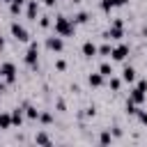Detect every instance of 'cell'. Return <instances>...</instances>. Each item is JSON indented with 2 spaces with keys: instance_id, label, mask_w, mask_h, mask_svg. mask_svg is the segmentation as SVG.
I'll use <instances>...</instances> for the list:
<instances>
[{
  "instance_id": "14",
  "label": "cell",
  "mask_w": 147,
  "mask_h": 147,
  "mask_svg": "<svg viewBox=\"0 0 147 147\" xmlns=\"http://www.w3.org/2000/svg\"><path fill=\"white\" fill-rule=\"evenodd\" d=\"M99 74H101L103 78H110V76H113V64H110V62H101V64H99Z\"/></svg>"
},
{
  "instance_id": "30",
  "label": "cell",
  "mask_w": 147,
  "mask_h": 147,
  "mask_svg": "<svg viewBox=\"0 0 147 147\" xmlns=\"http://www.w3.org/2000/svg\"><path fill=\"white\" fill-rule=\"evenodd\" d=\"M55 2L57 0H41V5H46V7H55Z\"/></svg>"
},
{
  "instance_id": "33",
  "label": "cell",
  "mask_w": 147,
  "mask_h": 147,
  "mask_svg": "<svg viewBox=\"0 0 147 147\" xmlns=\"http://www.w3.org/2000/svg\"><path fill=\"white\" fill-rule=\"evenodd\" d=\"M0 51H5V37H0Z\"/></svg>"
},
{
  "instance_id": "4",
  "label": "cell",
  "mask_w": 147,
  "mask_h": 147,
  "mask_svg": "<svg viewBox=\"0 0 147 147\" xmlns=\"http://www.w3.org/2000/svg\"><path fill=\"white\" fill-rule=\"evenodd\" d=\"M9 32H11V37L16 39V41H30V34H28V30L18 23V21H14L11 25H9Z\"/></svg>"
},
{
  "instance_id": "12",
  "label": "cell",
  "mask_w": 147,
  "mask_h": 147,
  "mask_svg": "<svg viewBox=\"0 0 147 147\" xmlns=\"http://www.w3.org/2000/svg\"><path fill=\"white\" fill-rule=\"evenodd\" d=\"M87 83H90V87H101L103 85V76L96 71V74H90L87 76Z\"/></svg>"
},
{
  "instance_id": "27",
  "label": "cell",
  "mask_w": 147,
  "mask_h": 147,
  "mask_svg": "<svg viewBox=\"0 0 147 147\" xmlns=\"http://www.w3.org/2000/svg\"><path fill=\"white\" fill-rule=\"evenodd\" d=\"M55 69H57V71H64V69H67V62H64V60H57V62H55Z\"/></svg>"
},
{
  "instance_id": "8",
  "label": "cell",
  "mask_w": 147,
  "mask_h": 147,
  "mask_svg": "<svg viewBox=\"0 0 147 147\" xmlns=\"http://www.w3.org/2000/svg\"><path fill=\"white\" fill-rule=\"evenodd\" d=\"M124 37V28L119 25H110V30L103 32V39H122Z\"/></svg>"
},
{
  "instance_id": "25",
  "label": "cell",
  "mask_w": 147,
  "mask_h": 147,
  "mask_svg": "<svg viewBox=\"0 0 147 147\" xmlns=\"http://www.w3.org/2000/svg\"><path fill=\"white\" fill-rule=\"evenodd\" d=\"M39 28H51V16H39Z\"/></svg>"
},
{
  "instance_id": "22",
  "label": "cell",
  "mask_w": 147,
  "mask_h": 147,
  "mask_svg": "<svg viewBox=\"0 0 147 147\" xmlns=\"http://www.w3.org/2000/svg\"><path fill=\"white\" fill-rule=\"evenodd\" d=\"M99 7H101V11H110V9L115 7V0H101Z\"/></svg>"
},
{
  "instance_id": "5",
  "label": "cell",
  "mask_w": 147,
  "mask_h": 147,
  "mask_svg": "<svg viewBox=\"0 0 147 147\" xmlns=\"http://www.w3.org/2000/svg\"><path fill=\"white\" fill-rule=\"evenodd\" d=\"M46 48L53 51V53H62V51H64V37H60V34L48 37V39H46Z\"/></svg>"
},
{
  "instance_id": "3",
  "label": "cell",
  "mask_w": 147,
  "mask_h": 147,
  "mask_svg": "<svg viewBox=\"0 0 147 147\" xmlns=\"http://www.w3.org/2000/svg\"><path fill=\"white\" fill-rule=\"evenodd\" d=\"M16 74H18V71H16V64H14V62H2V64H0V78H5L9 85L16 80Z\"/></svg>"
},
{
  "instance_id": "16",
  "label": "cell",
  "mask_w": 147,
  "mask_h": 147,
  "mask_svg": "<svg viewBox=\"0 0 147 147\" xmlns=\"http://www.w3.org/2000/svg\"><path fill=\"white\" fill-rule=\"evenodd\" d=\"M0 129H11V113H0Z\"/></svg>"
},
{
  "instance_id": "34",
  "label": "cell",
  "mask_w": 147,
  "mask_h": 147,
  "mask_svg": "<svg viewBox=\"0 0 147 147\" xmlns=\"http://www.w3.org/2000/svg\"><path fill=\"white\" fill-rule=\"evenodd\" d=\"M71 2H74V5H80V2H83V0H71Z\"/></svg>"
},
{
  "instance_id": "26",
  "label": "cell",
  "mask_w": 147,
  "mask_h": 147,
  "mask_svg": "<svg viewBox=\"0 0 147 147\" xmlns=\"http://www.w3.org/2000/svg\"><path fill=\"white\" fill-rule=\"evenodd\" d=\"M126 113H129V115H138V106H136L133 101H126Z\"/></svg>"
},
{
  "instance_id": "18",
  "label": "cell",
  "mask_w": 147,
  "mask_h": 147,
  "mask_svg": "<svg viewBox=\"0 0 147 147\" xmlns=\"http://www.w3.org/2000/svg\"><path fill=\"white\" fill-rule=\"evenodd\" d=\"M115 138H113V133L110 131H101V136H99V145H110Z\"/></svg>"
},
{
  "instance_id": "32",
  "label": "cell",
  "mask_w": 147,
  "mask_h": 147,
  "mask_svg": "<svg viewBox=\"0 0 147 147\" xmlns=\"http://www.w3.org/2000/svg\"><path fill=\"white\" fill-rule=\"evenodd\" d=\"M113 25H119V28H124V21H122V18H115V21H113Z\"/></svg>"
},
{
  "instance_id": "19",
  "label": "cell",
  "mask_w": 147,
  "mask_h": 147,
  "mask_svg": "<svg viewBox=\"0 0 147 147\" xmlns=\"http://www.w3.org/2000/svg\"><path fill=\"white\" fill-rule=\"evenodd\" d=\"M21 9H23V5H21V2H16V0H11V2H9V14H11V16H18V14H21Z\"/></svg>"
},
{
  "instance_id": "23",
  "label": "cell",
  "mask_w": 147,
  "mask_h": 147,
  "mask_svg": "<svg viewBox=\"0 0 147 147\" xmlns=\"http://www.w3.org/2000/svg\"><path fill=\"white\" fill-rule=\"evenodd\" d=\"M119 87H122V78H113V76H110V90L117 92Z\"/></svg>"
},
{
  "instance_id": "29",
  "label": "cell",
  "mask_w": 147,
  "mask_h": 147,
  "mask_svg": "<svg viewBox=\"0 0 147 147\" xmlns=\"http://www.w3.org/2000/svg\"><path fill=\"white\" fill-rule=\"evenodd\" d=\"M110 133H113V138H119V136H122V129H119V126H113Z\"/></svg>"
},
{
  "instance_id": "17",
  "label": "cell",
  "mask_w": 147,
  "mask_h": 147,
  "mask_svg": "<svg viewBox=\"0 0 147 147\" xmlns=\"http://www.w3.org/2000/svg\"><path fill=\"white\" fill-rule=\"evenodd\" d=\"M71 21H74L76 25H83V23H87V21H90V14H87V11H78Z\"/></svg>"
},
{
  "instance_id": "31",
  "label": "cell",
  "mask_w": 147,
  "mask_h": 147,
  "mask_svg": "<svg viewBox=\"0 0 147 147\" xmlns=\"http://www.w3.org/2000/svg\"><path fill=\"white\" fill-rule=\"evenodd\" d=\"M124 5H129V0H115V7H124Z\"/></svg>"
},
{
  "instance_id": "36",
  "label": "cell",
  "mask_w": 147,
  "mask_h": 147,
  "mask_svg": "<svg viewBox=\"0 0 147 147\" xmlns=\"http://www.w3.org/2000/svg\"><path fill=\"white\" fill-rule=\"evenodd\" d=\"M2 2H5V5H9V2H11V0H2Z\"/></svg>"
},
{
  "instance_id": "2",
  "label": "cell",
  "mask_w": 147,
  "mask_h": 147,
  "mask_svg": "<svg viewBox=\"0 0 147 147\" xmlns=\"http://www.w3.org/2000/svg\"><path fill=\"white\" fill-rule=\"evenodd\" d=\"M25 64L28 67H37V62H39V46H37V41H30V46H28V51H25Z\"/></svg>"
},
{
  "instance_id": "6",
  "label": "cell",
  "mask_w": 147,
  "mask_h": 147,
  "mask_svg": "<svg viewBox=\"0 0 147 147\" xmlns=\"http://www.w3.org/2000/svg\"><path fill=\"white\" fill-rule=\"evenodd\" d=\"M129 51H131V48H129V44H117V46L110 51V57H113L115 62H124V60H126V55H129Z\"/></svg>"
},
{
  "instance_id": "20",
  "label": "cell",
  "mask_w": 147,
  "mask_h": 147,
  "mask_svg": "<svg viewBox=\"0 0 147 147\" xmlns=\"http://www.w3.org/2000/svg\"><path fill=\"white\" fill-rule=\"evenodd\" d=\"M110 51H113V46H110V44H103V46H96V55H103V57H110Z\"/></svg>"
},
{
  "instance_id": "28",
  "label": "cell",
  "mask_w": 147,
  "mask_h": 147,
  "mask_svg": "<svg viewBox=\"0 0 147 147\" xmlns=\"http://www.w3.org/2000/svg\"><path fill=\"white\" fill-rule=\"evenodd\" d=\"M138 119H140L142 124H147V110H138Z\"/></svg>"
},
{
  "instance_id": "9",
  "label": "cell",
  "mask_w": 147,
  "mask_h": 147,
  "mask_svg": "<svg viewBox=\"0 0 147 147\" xmlns=\"http://www.w3.org/2000/svg\"><path fill=\"white\" fill-rule=\"evenodd\" d=\"M25 14H28V18H30V21H37V16H39V0H30V2H28Z\"/></svg>"
},
{
  "instance_id": "13",
  "label": "cell",
  "mask_w": 147,
  "mask_h": 147,
  "mask_svg": "<svg viewBox=\"0 0 147 147\" xmlns=\"http://www.w3.org/2000/svg\"><path fill=\"white\" fill-rule=\"evenodd\" d=\"M23 115H25V113H23L21 108H14V110H11V126H21V124H23Z\"/></svg>"
},
{
  "instance_id": "1",
  "label": "cell",
  "mask_w": 147,
  "mask_h": 147,
  "mask_svg": "<svg viewBox=\"0 0 147 147\" xmlns=\"http://www.w3.org/2000/svg\"><path fill=\"white\" fill-rule=\"evenodd\" d=\"M53 28H55V34H60V37H71L76 32V23L67 16H55Z\"/></svg>"
},
{
  "instance_id": "11",
  "label": "cell",
  "mask_w": 147,
  "mask_h": 147,
  "mask_svg": "<svg viewBox=\"0 0 147 147\" xmlns=\"http://www.w3.org/2000/svg\"><path fill=\"white\" fill-rule=\"evenodd\" d=\"M122 80L124 83H136V69L133 67H124L122 69Z\"/></svg>"
},
{
  "instance_id": "15",
  "label": "cell",
  "mask_w": 147,
  "mask_h": 147,
  "mask_svg": "<svg viewBox=\"0 0 147 147\" xmlns=\"http://www.w3.org/2000/svg\"><path fill=\"white\" fill-rule=\"evenodd\" d=\"M23 113H25V117H28V119L37 122V119H39V113H41V110H37L34 106H25V110H23Z\"/></svg>"
},
{
  "instance_id": "24",
  "label": "cell",
  "mask_w": 147,
  "mask_h": 147,
  "mask_svg": "<svg viewBox=\"0 0 147 147\" xmlns=\"http://www.w3.org/2000/svg\"><path fill=\"white\" fill-rule=\"evenodd\" d=\"M39 122H41V124H51V122H53V115H51V113H39Z\"/></svg>"
},
{
  "instance_id": "21",
  "label": "cell",
  "mask_w": 147,
  "mask_h": 147,
  "mask_svg": "<svg viewBox=\"0 0 147 147\" xmlns=\"http://www.w3.org/2000/svg\"><path fill=\"white\" fill-rule=\"evenodd\" d=\"M34 142H37V145H51V138H48L46 133H37V136H34Z\"/></svg>"
},
{
  "instance_id": "35",
  "label": "cell",
  "mask_w": 147,
  "mask_h": 147,
  "mask_svg": "<svg viewBox=\"0 0 147 147\" xmlns=\"http://www.w3.org/2000/svg\"><path fill=\"white\" fill-rule=\"evenodd\" d=\"M2 92H5V85H0V94H2Z\"/></svg>"
},
{
  "instance_id": "10",
  "label": "cell",
  "mask_w": 147,
  "mask_h": 147,
  "mask_svg": "<svg viewBox=\"0 0 147 147\" xmlns=\"http://www.w3.org/2000/svg\"><path fill=\"white\" fill-rule=\"evenodd\" d=\"M80 53H83L85 57H94V55H96V44H92V41H85V44L80 46Z\"/></svg>"
},
{
  "instance_id": "7",
  "label": "cell",
  "mask_w": 147,
  "mask_h": 147,
  "mask_svg": "<svg viewBox=\"0 0 147 147\" xmlns=\"http://www.w3.org/2000/svg\"><path fill=\"white\" fill-rule=\"evenodd\" d=\"M145 99H147V90H142V87H133L131 90V94H129V101H133L136 106H142L145 103Z\"/></svg>"
}]
</instances>
